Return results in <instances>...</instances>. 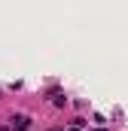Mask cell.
<instances>
[{"label":"cell","mask_w":128,"mask_h":131,"mask_svg":"<svg viewBox=\"0 0 128 131\" xmlns=\"http://www.w3.org/2000/svg\"><path fill=\"white\" fill-rule=\"evenodd\" d=\"M31 128V119L28 116H12L9 119V131H28Z\"/></svg>","instance_id":"obj_1"},{"label":"cell","mask_w":128,"mask_h":131,"mask_svg":"<svg viewBox=\"0 0 128 131\" xmlns=\"http://www.w3.org/2000/svg\"><path fill=\"white\" fill-rule=\"evenodd\" d=\"M49 95H52V101H55V107H64V104H67V98H64V95L58 92V89H52Z\"/></svg>","instance_id":"obj_2"},{"label":"cell","mask_w":128,"mask_h":131,"mask_svg":"<svg viewBox=\"0 0 128 131\" xmlns=\"http://www.w3.org/2000/svg\"><path fill=\"white\" fill-rule=\"evenodd\" d=\"M67 131H82V128H76V125H70V128H67Z\"/></svg>","instance_id":"obj_3"},{"label":"cell","mask_w":128,"mask_h":131,"mask_svg":"<svg viewBox=\"0 0 128 131\" xmlns=\"http://www.w3.org/2000/svg\"><path fill=\"white\" fill-rule=\"evenodd\" d=\"M95 131H107V128H95Z\"/></svg>","instance_id":"obj_4"},{"label":"cell","mask_w":128,"mask_h":131,"mask_svg":"<svg viewBox=\"0 0 128 131\" xmlns=\"http://www.w3.org/2000/svg\"><path fill=\"white\" fill-rule=\"evenodd\" d=\"M52 131H61V128H52Z\"/></svg>","instance_id":"obj_5"},{"label":"cell","mask_w":128,"mask_h":131,"mask_svg":"<svg viewBox=\"0 0 128 131\" xmlns=\"http://www.w3.org/2000/svg\"><path fill=\"white\" fill-rule=\"evenodd\" d=\"M3 131H9V128H3Z\"/></svg>","instance_id":"obj_6"}]
</instances>
